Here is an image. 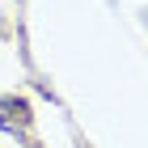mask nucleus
I'll return each mask as SVG.
<instances>
[{
    "label": "nucleus",
    "mask_w": 148,
    "mask_h": 148,
    "mask_svg": "<svg viewBox=\"0 0 148 148\" xmlns=\"http://www.w3.org/2000/svg\"><path fill=\"white\" fill-rule=\"evenodd\" d=\"M0 127L13 136H25L30 131V106L21 97H0Z\"/></svg>",
    "instance_id": "1"
}]
</instances>
